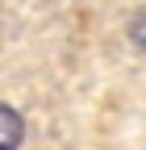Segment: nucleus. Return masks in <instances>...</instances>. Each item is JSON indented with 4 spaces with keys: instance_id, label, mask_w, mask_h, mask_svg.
I'll list each match as a JSON object with an SVG mask.
<instances>
[{
    "instance_id": "nucleus-2",
    "label": "nucleus",
    "mask_w": 146,
    "mask_h": 150,
    "mask_svg": "<svg viewBox=\"0 0 146 150\" xmlns=\"http://www.w3.org/2000/svg\"><path fill=\"white\" fill-rule=\"evenodd\" d=\"M130 42H134L138 50H146V8L134 17V21H130Z\"/></svg>"
},
{
    "instance_id": "nucleus-1",
    "label": "nucleus",
    "mask_w": 146,
    "mask_h": 150,
    "mask_svg": "<svg viewBox=\"0 0 146 150\" xmlns=\"http://www.w3.org/2000/svg\"><path fill=\"white\" fill-rule=\"evenodd\" d=\"M25 138V121H21V112L9 108V104H0V150H17Z\"/></svg>"
}]
</instances>
